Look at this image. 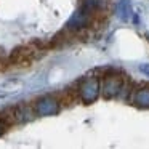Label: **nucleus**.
Instances as JSON below:
<instances>
[{"label": "nucleus", "instance_id": "nucleus-5", "mask_svg": "<svg viewBox=\"0 0 149 149\" xmlns=\"http://www.w3.org/2000/svg\"><path fill=\"white\" fill-rule=\"evenodd\" d=\"M32 63V50L29 47H16L10 55V64L13 66H31Z\"/></svg>", "mask_w": 149, "mask_h": 149}, {"label": "nucleus", "instance_id": "nucleus-4", "mask_svg": "<svg viewBox=\"0 0 149 149\" xmlns=\"http://www.w3.org/2000/svg\"><path fill=\"white\" fill-rule=\"evenodd\" d=\"M103 96L106 100H111V98H116L117 95L122 90V79L117 77V75H107L103 80Z\"/></svg>", "mask_w": 149, "mask_h": 149}, {"label": "nucleus", "instance_id": "nucleus-10", "mask_svg": "<svg viewBox=\"0 0 149 149\" xmlns=\"http://www.w3.org/2000/svg\"><path fill=\"white\" fill-rule=\"evenodd\" d=\"M139 71H141L144 75H148V77H149V64H141V66H139Z\"/></svg>", "mask_w": 149, "mask_h": 149}, {"label": "nucleus", "instance_id": "nucleus-9", "mask_svg": "<svg viewBox=\"0 0 149 149\" xmlns=\"http://www.w3.org/2000/svg\"><path fill=\"white\" fill-rule=\"evenodd\" d=\"M8 125H10V123H8V120L5 119V117L2 116V114H0V136H2L5 132H7Z\"/></svg>", "mask_w": 149, "mask_h": 149}, {"label": "nucleus", "instance_id": "nucleus-7", "mask_svg": "<svg viewBox=\"0 0 149 149\" xmlns=\"http://www.w3.org/2000/svg\"><path fill=\"white\" fill-rule=\"evenodd\" d=\"M135 104L141 107H149V88H139L135 91V96H133Z\"/></svg>", "mask_w": 149, "mask_h": 149}, {"label": "nucleus", "instance_id": "nucleus-1", "mask_svg": "<svg viewBox=\"0 0 149 149\" xmlns=\"http://www.w3.org/2000/svg\"><path fill=\"white\" fill-rule=\"evenodd\" d=\"M100 91H101V85L96 77H87L80 84V88H79L80 100L85 104H90L93 101H96V98L100 96Z\"/></svg>", "mask_w": 149, "mask_h": 149}, {"label": "nucleus", "instance_id": "nucleus-8", "mask_svg": "<svg viewBox=\"0 0 149 149\" xmlns=\"http://www.w3.org/2000/svg\"><path fill=\"white\" fill-rule=\"evenodd\" d=\"M98 5H100V0H82L80 7L87 8V10H90V11H95L98 8Z\"/></svg>", "mask_w": 149, "mask_h": 149}, {"label": "nucleus", "instance_id": "nucleus-3", "mask_svg": "<svg viewBox=\"0 0 149 149\" xmlns=\"http://www.w3.org/2000/svg\"><path fill=\"white\" fill-rule=\"evenodd\" d=\"M91 13L93 11L87 10V8L80 7L74 15L71 16V19L68 21V29L69 31H79V29H84L90 24V19H91Z\"/></svg>", "mask_w": 149, "mask_h": 149}, {"label": "nucleus", "instance_id": "nucleus-6", "mask_svg": "<svg viewBox=\"0 0 149 149\" xmlns=\"http://www.w3.org/2000/svg\"><path fill=\"white\" fill-rule=\"evenodd\" d=\"M116 13L120 21L127 23L130 19V16H132V3H130V0H120L116 7Z\"/></svg>", "mask_w": 149, "mask_h": 149}, {"label": "nucleus", "instance_id": "nucleus-2", "mask_svg": "<svg viewBox=\"0 0 149 149\" xmlns=\"http://www.w3.org/2000/svg\"><path fill=\"white\" fill-rule=\"evenodd\" d=\"M34 112L40 117L56 116L59 112V103L53 96H42L34 103Z\"/></svg>", "mask_w": 149, "mask_h": 149}]
</instances>
